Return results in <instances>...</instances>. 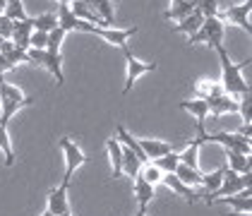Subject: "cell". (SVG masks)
<instances>
[{
  "label": "cell",
  "instance_id": "6da1fadb",
  "mask_svg": "<svg viewBox=\"0 0 252 216\" xmlns=\"http://www.w3.org/2000/svg\"><path fill=\"white\" fill-rule=\"evenodd\" d=\"M216 53H219V58H221V89H223V94L226 96H231L233 101H240L243 96H248L250 94V84L243 79V70L250 65V60H245V62H233L228 58V53H226V48L223 46H216Z\"/></svg>",
  "mask_w": 252,
  "mask_h": 216
},
{
  "label": "cell",
  "instance_id": "7a4b0ae2",
  "mask_svg": "<svg viewBox=\"0 0 252 216\" xmlns=\"http://www.w3.org/2000/svg\"><path fill=\"white\" fill-rule=\"evenodd\" d=\"M32 103H34V98L24 96L15 84H10V82L5 79V75H0V125L7 127L10 118H12L20 108L32 106Z\"/></svg>",
  "mask_w": 252,
  "mask_h": 216
},
{
  "label": "cell",
  "instance_id": "3957f363",
  "mask_svg": "<svg viewBox=\"0 0 252 216\" xmlns=\"http://www.w3.org/2000/svg\"><path fill=\"white\" fill-rule=\"evenodd\" d=\"M204 41H207L212 48L221 46V41H223V22L219 20V17H204L202 27L194 31L192 36H188V46L204 43Z\"/></svg>",
  "mask_w": 252,
  "mask_h": 216
},
{
  "label": "cell",
  "instance_id": "277c9868",
  "mask_svg": "<svg viewBox=\"0 0 252 216\" xmlns=\"http://www.w3.org/2000/svg\"><path fill=\"white\" fill-rule=\"evenodd\" d=\"M79 31H87V34H96L103 41H108L111 46H118V48H125L130 36L137 34V27H130V29H113V27H94V24H87L82 22V29Z\"/></svg>",
  "mask_w": 252,
  "mask_h": 216
},
{
  "label": "cell",
  "instance_id": "5b68a950",
  "mask_svg": "<svg viewBox=\"0 0 252 216\" xmlns=\"http://www.w3.org/2000/svg\"><path fill=\"white\" fill-rule=\"evenodd\" d=\"M27 56H29V62H34V65H43V67L56 77L58 87L65 84V75H63V56H60V53H48V51L29 48V51H27Z\"/></svg>",
  "mask_w": 252,
  "mask_h": 216
},
{
  "label": "cell",
  "instance_id": "8992f818",
  "mask_svg": "<svg viewBox=\"0 0 252 216\" xmlns=\"http://www.w3.org/2000/svg\"><path fill=\"white\" fill-rule=\"evenodd\" d=\"M250 185H252V176H250V173H245V176H238L235 171L226 168V171H223V178H221V185H219V190L214 192L212 202H214V199H219V197L238 195V192L248 190Z\"/></svg>",
  "mask_w": 252,
  "mask_h": 216
},
{
  "label": "cell",
  "instance_id": "52a82bcc",
  "mask_svg": "<svg viewBox=\"0 0 252 216\" xmlns=\"http://www.w3.org/2000/svg\"><path fill=\"white\" fill-rule=\"evenodd\" d=\"M123 56H125V60H127V82H125L123 94H127V92L132 89V84L137 82V77H142V75H147V72H154L156 62H142V60H137L135 56L130 53V48H127V46L123 48Z\"/></svg>",
  "mask_w": 252,
  "mask_h": 216
},
{
  "label": "cell",
  "instance_id": "ba28073f",
  "mask_svg": "<svg viewBox=\"0 0 252 216\" xmlns=\"http://www.w3.org/2000/svg\"><path fill=\"white\" fill-rule=\"evenodd\" d=\"M250 10H252L250 0H245L243 5H228V7H223V10L219 12V20L221 22L226 20V22H231V24H238L240 29H245V31L250 34L252 27H250V20H248Z\"/></svg>",
  "mask_w": 252,
  "mask_h": 216
},
{
  "label": "cell",
  "instance_id": "9c48e42d",
  "mask_svg": "<svg viewBox=\"0 0 252 216\" xmlns=\"http://www.w3.org/2000/svg\"><path fill=\"white\" fill-rule=\"evenodd\" d=\"M67 192H70V178L63 176V183H60L56 190H51L48 195V212L53 216H65L70 214V202H67Z\"/></svg>",
  "mask_w": 252,
  "mask_h": 216
},
{
  "label": "cell",
  "instance_id": "30bf717a",
  "mask_svg": "<svg viewBox=\"0 0 252 216\" xmlns=\"http://www.w3.org/2000/svg\"><path fill=\"white\" fill-rule=\"evenodd\" d=\"M60 149L65 154V178H72V171H77L79 166L87 161V156H84V152L70 137L60 139Z\"/></svg>",
  "mask_w": 252,
  "mask_h": 216
},
{
  "label": "cell",
  "instance_id": "8fae6325",
  "mask_svg": "<svg viewBox=\"0 0 252 216\" xmlns=\"http://www.w3.org/2000/svg\"><path fill=\"white\" fill-rule=\"evenodd\" d=\"M204 142H216V144H223L228 152H238V154H245L250 156V139L240 137L238 132L228 135V132H219V135H204Z\"/></svg>",
  "mask_w": 252,
  "mask_h": 216
},
{
  "label": "cell",
  "instance_id": "7c38bea8",
  "mask_svg": "<svg viewBox=\"0 0 252 216\" xmlns=\"http://www.w3.org/2000/svg\"><path fill=\"white\" fill-rule=\"evenodd\" d=\"M32 31H34L32 17H24V20L12 24V36H10V41H12L20 51H29V36H32Z\"/></svg>",
  "mask_w": 252,
  "mask_h": 216
},
{
  "label": "cell",
  "instance_id": "4fadbf2b",
  "mask_svg": "<svg viewBox=\"0 0 252 216\" xmlns=\"http://www.w3.org/2000/svg\"><path fill=\"white\" fill-rule=\"evenodd\" d=\"M161 183H163V185H166L168 190H173L175 195H180V197H183V199H185L188 204H194V202H197V199L202 197L199 192H197V190H192V187H188L185 183H180V180H178V178H175L173 173H163V178H161Z\"/></svg>",
  "mask_w": 252,
  "mask_h": 216
},
{
  "label": "cell",
  "instance_id": "5bb4252c",
  "mask_svg": "<svg viewBox=\"0 0 252 216\" xmlns=\"http://www.w3.org/2000/svg\"><path fill=\"white\" fill-rule=\"evenodd\" d=\"M135 197H137V214H147V207L154 199V185H149L142 176H135Z\"/></svg>",
  "mask_w": 252,
  "mask_h": 216
},
{
  "label": "cell",
  "instance_id": "9a60e30c",
  "mask_svg": "<svg viewBox=\"0 0 252 216\" xmlns=\"http://www.w3.org/2000/svg\"><path fill=\"white\" fill-rule=\"evenodd\" d=\"M204 135H207V132H204V125H197V139H194L183 154H178V156H180V163H185L188 168H194V171H197V166H199L197 158H199V147H202V142H204Z\"/></svg>",
  "mask_w": 252,
  "mask_h": 216
},
{
  "label": "cell",
  "instance_id": "2e32d148",
  "mask_svg": "<svg viewBox=\"0 0 252 216\" xmlns=\"http://www.w3.org/2000/svg\"><path fill=\"white\" fill-rule=\"evenodd\" d=\"M139 147H142L144 156L149 161H156V158L166 156L168 152H173V147L168 142H163V139H139Z\"/></svg>",
  "mask_w": 252,
  "mask_h": 216
},
{
  "label": "cell",
  "instance_id": "e0dca14e",
  "mask_svg": "<svg viewBox=\"0 0 252 216\" xmlns=\"http://www.w3.org/2000/svg\"><path fill=\"white\" fill-rule=\"evenodd\" d=\"M223 171H226V166H221V168H216L214 173H207V176H202V190H199V195L207 199V204H212V197L214 192L219 190V185H221V178H223Z\"/></svg>",
  "mask_w": 252,
  "mask_h": 216
},
{
  "label": "cell",
  "instance_id": "ac0fdd59",
  "mask_svg": "<svg viewBox=\"0 0 252 216\" xmlns=\"http://www.w3.org/2000/svg\"><path fill=\"white\" fill-rule=\"evenodd\" d=\"M106 149H108V156H111V178L116 180V178L123 176V144L118 142V137H111L106 142Z\"/></svg>",
  "mask_w": 252,
  "mask_h": 216
},
{
  "label": "cell",
  "instance_id": "d6986e66",
  "mask_svg": "<svg viewBox=\"0 0 252 216\" xmlns=\"http://www.w3.org/2000/svg\"><path fill=\"white\" fill-rule=\"evenodd\" d=\"M204 101H207L209 113H216V116L238 111V101H233V98L226 96V94H221V96H212V98H204Z\"/></svg>",
  "mask_w": 252,
  "mask_h": 216
},
{
  "label": "cell",
  "instance_id": "ffe728a7",
  "mask_svg": "<svg viewBox=\"0 0 252 216\" xmlns=\"http://www.w3.org/2000/svg\"><path fill=\"white\" fill-rule=\"evenodd\" d=\"M56 20H58V27L67 34V31H79L82 29V22L72 15V10H70V5H58V15H56Z\"/></svg>",
  "mask_w": 252,
  "mask_h": 216
},
{
  "label": "cell",
  "instance_id": "44dd1931",
  "mask_svg": "<svg viewBox=\"0 0 252 216\" xmlns=\"http://www.w3.org/2000/svg\"><path fill=\"white\" fill-rule=\"evenodd\" d=\"M252 192L250 187L245 190V192H238V195H231V197H219V202H226V204H231L233 212H243V214H250L252 209Z\"/></svg>",
  "mask_w": 252,
  "mask_h": 216
},
{
  "label": "cell",
  "instance_id": "7402d4cb",
  "mask_svg": "<svg viewBox=\"0 0 252 216\" xmlns=\"http://www.w3.org/2000/svg\"><path fill=\"white\" fill-rule=\"evenodd\" d=\"M194 10H197V0H180L178 5H173L171 10L163 12V17H166V20H173V22H180V20H185V17H190Z\"/></svg>",
  "mask_w": 252,
  "mask_h": 216
},
{
  "label": "cell",
  "instance_id": "603a6c76",
  "mask_svg": "<svg viewBox=\"0 0 252 216\" xmlns=\"http://www.w3.org/2000/svg\"><path fill=\"white\" fill-rule=\"evenodd\" d=\"M178 108H183V111L192 113L194 118H197V125H204V120H207V113H209V108H207V101H204V98L180 101V103H178Z\"/></svg>",
  "mask_w": 252,
  "mask_h": 216
},
{
  "label": "cell",
  "instance_id": "cb8c5ba5",
  "mask_svg": "<svg viewBox=\"0 0 252 216\" xmlns=\"http://www.w3.org/2000/svg\"><path fill=\"white\" fill-rule=\"evenodd\" d=\"M72 15L77 17L79 22H87V24H94V27H98V24H103V22L98 20V15L87 5V2H82V0H72Z\"/></svg>",
  "mask_w": 252,
  "mask_h": 216
},
{
  "label": "cell",
  "instance_id": "d4e9b609",
  "mask_svg": "<svg viewBox=\"0 0 252 216\" xmlns=\"http://www.w3.org/2000/svg\"><path fill=\"white\" fill-rule=\"evenodd\" d=\"M202 22H204V17H202V15H199V12L194 10L190 17H185V20H180L178 24H175L173 31H175V34H188V36H192L194 31H197V29L202 27Z\"/></svg>",
  "mask_w": 252,
  "mask_h": 216
},
{
  "label": "cell",
  "instance_id": "484cf974",
  "mask_svg": "<svg viewBox=\"0 0 252 216\" xmlns=\"http://www.w3.org/2000/svg\"><path fill=\"white\" fill-rule=\"evenodd\" d=\"M89 7L94 10L98 15V20L103 22V24H113L116 22V15H113V5H111V0H89Z\"/></svg>",
  "mask_w": 252,
  "mask_h": 216
},
{
  "label": "cell",
  "instance_id": "4316f807",
  "mask_svg": "<svg viewBox=\"0 0 252 216\" xmlns=\"http://www.w3.org/2000/svg\"><path fill=\"white\" fill-rule=\"evenodd\" d=\"M173 176L178 178L180 183H185L188 187H197V185L202 183V173L194 171V168H188L185 163H178V168L173 171Z\"/></svg>",
  "mask_w": 252,
  "mask_h": 216
},
{
  "label": "cell",
  "instance_id": "83f0119b",
  "mask_svg": "<svg viewBox=\"0 0 252 216\" xmlns=\"http://www.w3.org/2000/svg\"><path fill=\"white\" fill-rule=\"evenodd\" d=\"M226 158H228V168H231V171H235L238 176L250 173V156L238 154V152H228V149H226Z\"/></svg>",
  "mask_w": 252,
  "mask_h": 216
},
{
  "label": "cell",
  "instance_id": "f1b7e54d",
  "mask_svg": "<svg viewBox=\"0 0 252 216\" xmlns=\"http://www.w3.org/2000/svg\"><path fill=\"white\" fill-rule=\"evenodd\" d=\"M194 94L197 98H212V96H221L223 89L219 82H197L194 84Z\"/></svg>",
  "mask_w": 252,
  "mask_h": 216
},
{
  "label": "cell",
  "instance_id": "f546056e",
  "mask_svg": "<svg viewBox=\"0 0 252 216\" xmlns=\"http://www.w3.org/2000/svg\"><path fill=\"white\" fill-rule=\"evenodd\" d=\"M32 24H34V31L51 34V31L58 27V20H56L53 12H46V15H39V17H32Z\"/></svg>",
  "mask_w": 252,
  "mask_h": 216
},
{
  "label": "cell",
  "instance_id": "4dcf8cb0",
  "mask_svg": "<svg viewBox=\"0 0 252 216\" xmlns=\"http://www.w3.org/2000/svg\"><path fill=\"white\" fill-rule=\"evenodd\" d=\"M0 152L5 154V166H15V152H12V142H10V135H7V127L0 125Z\"/></svg>",
  "mask_w": 252,
  "mask_h": 216
},
{
  "label": "cell",
  "instance_id": "1f68e13d",
  "mask_svg": "<svg viewBox=\"0 0 252 216\" xmlns=\"http://www.w3.org/2000/svg\"><path fill=\"white\" fill-rule=\"evenodd\" d=\"M152 163H154L161 173H173L175 168H178V163H180V156H178L175 152H168L166 156L156 158V161H152Z\"/></svg>",
  "mask_w": 252,
  "mask_h": 216
},
{
  "label": "cell",
  "instance_id": "d6a6232c",
  "mask_svg": "<svg viewBox=\"0 0 252 216\" xmlns=\"http://www.w3.org/2000/svg\"><path fill=\"white\" fill-rule=\"evenodd\" d=\"M5 17L12 22H20L27 17V10H24L22 0H7V5H5Z\"/></svg>",
  "mask_w": 252,
  "mask_h": 216
},
{
  "label": "cell",
  "instance_id": "836d02e7",
  "mask_svg": "<svg viewBox=\"0 0 252 216\" xmlns=\"http://www.w3.org/2000/svg\"><path fill=\"white\" fill-rule=\"evenodd\" d=\"M63 39H65V31H63L60 27H56V29L48 34V41H46V51H48V53H60Z\"/></svg>",
  "mask_w": 252,
  "mask_h": 216
},
{
  "label": "cell",
  "instance_id": "e575fe53",
  "mask_svg": "<svg viewBox=\"0 0 252 216\" xmlns=\"http://www.w3.org/2000/svg\"><path fill=\"white\" fill-rule=\"evenodd\" d=\"M197 12L202 17H219L221 7H219L216 0H197Z\"/></svg>",
  "mask_w": 252,
  "mask_h": 216
},
{
  "label": "cell",
  "instance_id": "d590c367",
  "mask_svg": "<svg viewBox=\"0 0 252 216\" xmlns=\"http://www.w3.org/2000/svg\"><path fill=\"white\" fill-rule=\"evenodd\" d=\"M139 176L144 178V180H147L149 185H156V183H161V178H163V173H161V171L156 168L154 163L149 161L147 166H142V171H139Z\"/></svg>",
  "mask_w": 252,
  "mask_h": 216
},
{
  "label": "cell",
  "instance_id": "8d00e7d4",
  "mask_svg": "<svg viewBox=\"0 0 252 216\" xmlns=\"http://www.w3.org/2000/svg\"><path fill=\"white\" fill-rule=\"evenodd\" d=\"M12 24H15L12 20H7L5 15H0V36L2 39H10L12 36Z\"/></svg>",
  "mask_w": 252,
  "mask_h": 216
},
{
  "label": "cell",
  "instance_id": "74e56055",
  "mask_svg": "<svg viewBox=\"0 0 252 216\" xmlns=\"http://www.w3.org/2000/svg\"><path fill=\"white\" fill-rule=\"evenodd\" d=\"M10 70H12V65L7 62V58H5L2 53H0V75H5V72H10Z\"/></svg>",
  "mask_w": 252,
  "mask_h": 216
},
{
  "label": "cell",
  "instance_id": "f35d334b",
  "mask_svg": "<svg viewBox=\"0 0 252 216\" xmlns=\"http://www.w3.org/2000/svg\"><path fill=\"white\" fill-rule=\"evenodd\" d=\"M5 5H7V0H0V15H5Z\"/></svg>",
  "mask_w": 252,
  "mask_h": 216
},
{
  "label": "cell",
  "instance_id": "ab89813d",
  "mask_svg": "<svg viewBox=\"0 0 252 216\" xmlns=\"http://www.w3.org/2000/svg\"><path fill=\"white\" fill-rule=\"evenodd\" d=\"M226 216H250V214H243V212H228Z\"/></svg>",
  "mask_w": 252,
  "mask_h": 216
},
{
  "label": "cell",
  "instance_id": "60d3db41",
  "mask_svg": "<svg viewBox=\"0 0 252 216\" xmlns=\"http://www.w3.org/2000/svg\"><path fill=\"white\" fill-rule=\"evenodd\" d=\"M56 2H58V5H70L72 0H56Z\"/></svg>",
  "mask_w": 252,
  "mask_h": 216
},
{
  "label": "cell",
  "instance_id": "b9f144b4",
  "mask_svg": "<svg viewBox=\"0 0 252 216\" xmlns=\"http://www.w3.org/2000/svg\"><path fill=\"white\" fill-rule=\"evenodd\" d=\"M41 216H53V214H51V212H48V209H46V212H43V214H41Z\"/></svg>",
  "mask_w": 252,
  "mask_h": 216
},
{
  "label": "cell",
  "instance_id": "7bdbcfd3",
  "mask_svg": "<svg viewBox=\"0 0 252 216\" xmlns=\"http://www.w3.org/2000/svg\"><path fill=\"white\" fill-rule=\"evenodd\" d=\"M178 2H180V0H173V5H178Z\"/></svg>",
  "mask_w": 252,
  "mask_h": 216
},
{
  "label": "cell",
  "instance_id": "ee69618b",
  "mask_svg": "<svg viewBox=\"0 0 252 216\" xmlns=\"http://www.w3.org/2000/svg\"><path fill=\"white\" fill-rule=\"evenodd\" d=\"M2 41H5V39H2V36H0V43H2Z\"/></svg>",
  "mask_w": 252,
  "mask_h": 216
},
{
  "label": "cell",
  "instance_id": "f6af8a7d",
  "mask_svg": "<svg viewBox=\"0 0 252 216\" xmlns=\"http://www.w3.org/2000/svg\"><path fill=\"white\" fill-rule=\"evenodd\" d=\"M137 216H147V214H137Z\"/></svg>",
  "mask_w": 252,
  "mask_h": 216
},
{
  "label": "cell",
  "instance_id": "bcb514c9",
  "mask_svg": "<svg viewBox=\"0 0 252 216\" xmlns=\"http://www.w3.org/2000/svg\"><path fill=\"white\" fill-rule=\"evenodd\" d=\"M65 216H72V214H65Z\"/></svg>",
  "mask_w": 252,
  "mask_h": 216
}]
</instances>
